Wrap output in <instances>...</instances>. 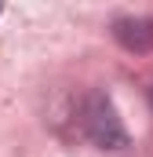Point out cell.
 Segmentation results:
<instances>
[{
    "instance_id": "1",
    "label": "cell",
    "mask_w": 153,
    "mask_h": 157,
    "mask_svg": "<svg viewBox=\"0 0 153 157\" xmlns=\"http://www.w3.org/2000/svg\"><path fill=\"white\" fill-rule=\"evenodd\" d=\"M84 132L99 150H124L128 146V132L117 117L113 102L106 95H91L84 106Z\"/></svg>"
},
{
    "instance_id": "4",
    "label": "cell",
    "mask_w": 153,
    "mask_h": 157,
    "mask_svg": "<svg viewBox=\"0 0 153 157\" xmlns=\"http://www.w3.org/2000/svg\"><path fill=\"white\" fill-rule=\"evenodd\" d=\"M0 11H4V7H0Z\"/></svg>"
},
{
    "instance_id": "2",
    "label": "cell",
    "mask_w": 153,
    "mask_h": 157,
    "mask_svg": "<svg viewBox=\"0 0 153 157\" xmlns=\"http://www.w3.org/2000/svg\"><path fill=\"white\" fill-rule=\"evenodd\" d=\"M113 37H117V44L124 51L146 55V51H153V18H142V15L117 18L113 22Z\"/></svg>"
},
{
    "instance_id": "3",
    "label": "cell",
    "mask_w": 153,
    "mask_h": 157,
    "mask_svg": "<svg viewBox=\"0 0 153 157\" xmlns=\"http://www.w3.org/2000/svg\"><path fill=\"white\" fill-rule=\"evenodd\" d=\"M150 99H153V91H150Z\"/></svg>"
}]
</instances>
